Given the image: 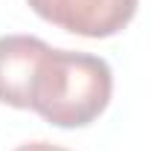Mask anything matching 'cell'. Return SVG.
<instances>
[{"mask_svg": "<svg viewBox=\"0 0 151 151\" xmlns=\"http://www.w3.org/2000/svg\"><path fill=\"white\" fill-rule=\"evenodd\" d=\"M50 44L32 35H3L0 38V102L20 111H32V90L41 58Z\"/></svg>", "mask_w": 151, "mask_h": 151, "instance_id": "obj_3", "label": "cell"}, {"mask_svg": "<svg viewBox=\"0 0 151 151\" xmlns=\"http://www.w3.org/2000/svg\"><path fill=\"white\" fill-rule=\"evenodd\" d=\"M38 18L81 38H111L137 15L139 0H26Z\"/></svg>", "mask_w": 151, "mask_h": 151, "instance_id": "obj_2", "label": "cell"}, {"mask_svg": "<svg viewBox=\"0 0 151 151\" xmlns=\"http://www.w3.org/2000/svg\"><path fill=\"white\" fill-rule=\"evenodd\" d=\"M113 93L108 61L90 52L47 50L32 90V111L55 128H84L96 122Z\"/></svg>", "mask_w": 151, "mask_h": 151, "instance_id": "obj_1", "label": "cell"}, {"mask_svg": "<svg viewBox=\"0 0 151 151\" xmlns=\"http://www.w3.org/2000/svg\"><path fill=\"white\" fill-rule=\"evenodd\" d=\"M15 151H67V148L52 145V142H26V145H18Z\"/></svg>", "mask_w": 151, "mask_h": 151, "instance_id": "obj_4", "label": "cell"}]
</instances>
